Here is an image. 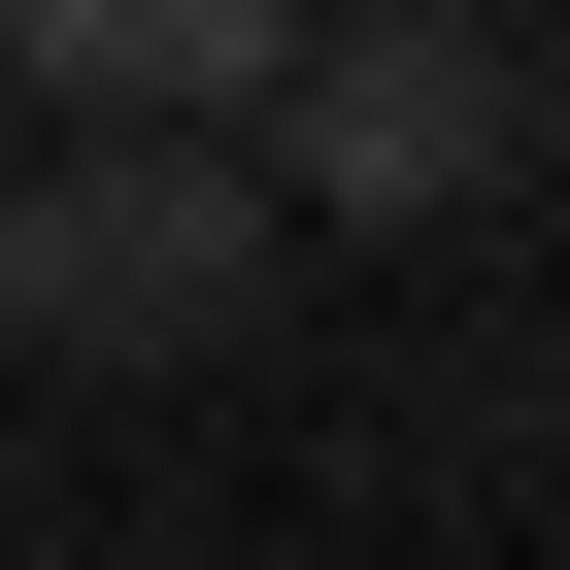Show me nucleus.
<instances>
[{"instance_id": "4", "label": "nucleus", "mask_w": 570, "mask_h": 570, "mask_svg": "<svg viewBox=\"0 0 570 570\" xmlns=\"http://www.w3.org/2000/svg\"><path fill=\"white\" fill-rule=\"evenodd\" d=\"M436 35H537V0H436Z\"/></svg>"}, {"instance_id": "1", "label": "nucleus", "mask_w": 570, "mask_h": 570, "mask_svg": "<svg viewBox=\"0 0 570 570\" xmlns=\"http://www.w3.org/2000/svg\"><path fill=\"white\" fill-rule=\"evenodd\" d=\"M268 168L235 135H68L35 202H0V336L35 370H202V336H268Z\"/></svg>"}, {"instance_id": "3", "label": "nucleus", "mask_w": 570, "mask_h": 570, "mask_svg": "<svg viewBox=\"0 0 570 570\" xmlns=\"http://www.w3.org/2000/svg\"><path fill=\"white\" fill-rule=\"evenodd\" d=\"M303 35H336V0H0V68H35L68 135H268Z\"/></svg>"}, {"instance_id": "2", "label": "nucleus", "mask_w": 570, "mask_h": 570, "mask_svg": "<svg viewBox=\"0 0 570 570\" xmlns=\"http://www.w3.org/2000/svg\"><path fill=\"white\" fill-rule=\"evenodd\" d=\"M268 235H436V202H503L537 168V35H436V0H336L303 68H268Z\"/></svg>"}]
</instances>
